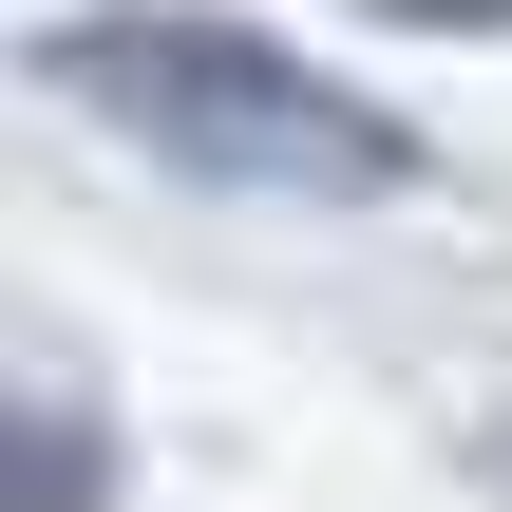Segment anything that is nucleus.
Returning <instances> with one entry per match:
<instances>
[{"mask_svg": "<svg viewBox=\"0 0 512 512\" xmlns=\"http://www.w3.org/2000/svg\"><path fill=\"white\" fill-rule=\"evenodd\" d=\"M38 76L76 114H114L152 171L247 190V209H399L418 190V114H380L361 76H323L304 38L209 19V0H95L38 38Z\"/></svg>", "mask_w": 512, "mask_h": 512, "instance_id": "1", "label": "nucleus"}, {"mask_svg": "<svg viewBox=\"0 0 512 512\" xmlns=\"http://www.w3.org/2000/svg\"><path fill=\"white\" fill-rule=\"evenodd\" d=\"M361 19H399V38H512V0H361Z\"/></svg>", "mask_w": 512, "mask_h": 512, "instance_id": "2", "label": "nucleus"}, {"mask_svg": "<svg viewBox=\"0 0 512 512\" xmlns=\"http://www.w3.org/2000/svg\"><path fill=\"white\" fill-rule=\"evenodd\" d=\"M95 494V437H76V418H38V512H76Z\"/></svg>", "mask_w": 512, "mask_h": 512, "instance_id": "3", "label": "nucleus"}]
</instances>
